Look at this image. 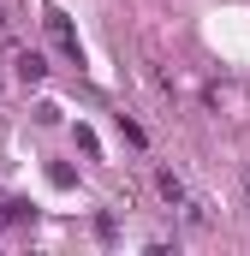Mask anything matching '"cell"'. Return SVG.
I'll list each match as a JSON object with an SVG mask.
<instances>
[{
	"instance_id": "2",
	"label": "cell",
	"mask_w": 250,
	"mask_h": 256,
	"mask_svg": "<svg viewBox=\"0 0 250 256\" xmlns=\"http://www.w3.org/2000/svg\"><path fill=\"white\" fill-rule=\"evenodd\" d=\"M42 30H48V42L60 48L66 60H84V54H78V36H72V18H66L60 6H42Z\"/></svg>"
},
{
	"instance_id": "4",
	"label": "cell",
	"mask_w": 250,
	"mask_h": 256,
	"mask_svg": "<svg viewBox=\"0 0 250 256\" xmlns=\"http://www.w3.org/2000/svg\"><path fill=\"white\" fill-rule=\"evenodd\" d=\"M155 191L167 196V202H185V185H179V179H173V173H155Z\"/></svg>"
},
{
	"instance_id": "3",
	"label": "cell",
	"mask_w": 250,
	"mask_h": 256,
	"mask_svg": "<svg viewBox=\"0 0 250 256\" xmlns=\"http://www.w3.org/2000/svg\"><path fill=\"white\" fill-rule=\"evenodd\" d=\"M18 78H24V84H42V78H48V60H42V54H18Z\"/></svg>"
},
{
	"instance_id": "1",
	"label": "cell",
	"mask_w": 250,
	"mask_h": 256,
	"mask_svg": "<svg viewBox=\"0 0 250 256\" xmlns=\"http://www.w3.org/2000/svg\"><path fill=\"white\" fill-rule=\"evenodd\" d=\"M202 102H208L220 120H232V126H244V120H250V90H244V84H232V78L202 84Z\"/></svg>"
}]
</instances>
